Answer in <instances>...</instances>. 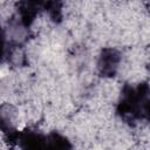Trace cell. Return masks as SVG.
Wrapping results in <instances>:
<instances>
[{
  "label": "cell",
  "mask_w": 150,
  "mask_h": 150,
  "mask_svg": "<svg viewBox=\"0 0 150 150\" xmlns=\"http://www.w3.org/2000/svg\"><path fill=\"white\" fill-rule=\"evenodd\" d=\"M15 109L9 104H4L0 107V128L4 131L13 130L15 123Z\"/></svg>",
  "instance_id": "obj_3"
},
{
  "label": "cell",
  "mask_w": 150,
  "mask_h": 150,
  "mask_svg": "<svg viewBox=\"0 0 150 150\" xmlns=\"http://www.w3.org/2000/svg\"><path fill=\"white\" fill-rule=\"evenodd\" d=\"M120 114L123 118L135 121L141 117L142 112H148V87H138L137 89L125 88L123 98L120 103Z\"/></svg>",
  "instance_id": "obj_1"
},
{
  "label": "cell",
  "mask_w": 150,
  "mask_h": 150,
  "mask_svg": "<svg viewBox=\"0 0 150 150\" xmlns=\"http://www.w3.org/2000/svg\"><path fill=\"white\" fill-rule=\"evenodd\" d=\"M2 50H4V36H2V33L0 30V57L2 55Z\"/></svg>",
  "instance_id": "obj_5"
},
{
  "label": "cell",
  "mask_w": 150,
  "mask_h": 150,
  "mask_svg": "<svg viewBox=\"0 0 150 150\" xmlns=\"http://www.w3.org/2000/svg\"><path fill=\"white\" fill-rule=\"evenodd\" d=\"M120 62V54L115 49H104L100 56L98 69L102 75L111 76L115 74L117 69V64Z\"/></svg>",
  "instance_id": "obj_2"
},
{
  "label": "cell",
  "mask_w": 150,
  "mask_h": 150,
  "mask_svg": "<svg viewBox=\"0 0 150 150\" xmlns=\"http://www.w3.org/2000/svg\"><path fill=\"white\" fill-rule=\"evenodd\" d=\"M48 150H73L70 143L59 134H50L47 137Z\"/></svg>",
  "instance_id": "obj_4"
}]
</instances>
